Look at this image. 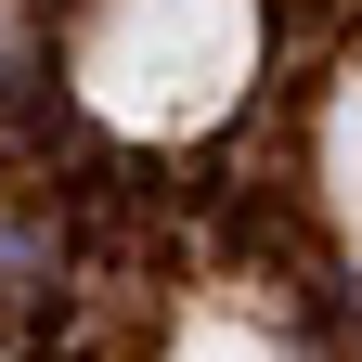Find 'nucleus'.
Here are the masks:
<instances>
[{
  "mask_svg": "<svg viewBox=\"0 0 362 362\" xmlns=\"http://www.w3.org/2000/svg\"><path fill=\"white\" fill-rule=\"evenodd\" d=\"M259 0H90L78 26V104L129 143H181L246 90Z\"/></svg>",
  "mask_w": 362,
  "mask_h": 362,
  "instance_id": "1",
  "label": "nucleus"
},
{
  "mask_svg": "<svg viewBox=\"0 0 362 362\" xmlns=\"http://www.w3.org/2000/svg\"><path fill=\"white\" fill-rule=\"evenodd\" d=\"M168 362H285V349H272L246 310H194V324L168 337Z\"/></svg>",
  "mask_w": 362,
  "mask_h": 362,
  "instance_id": "2",
  "label": "nucleus"
},
{
  "mask_svg": "<svg viewBox=\"0 0 362 362\" xmlns=\"http://www.w3.org/2000/svg\"><path fill=\"white\" fill-rule=\"evenodd\" d=\"M324 181H337V220L362 233V78L337 90V117H324Z\"/></svg>",
  "mask_w": 362,
  "mask_h": 362,
  "instance_id": "3",
  "label": "nucleus"
}]
</instances>
